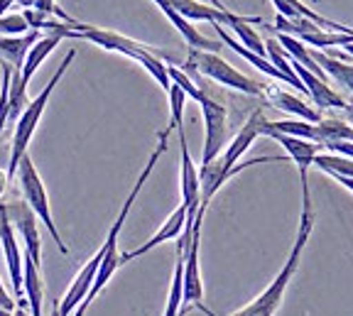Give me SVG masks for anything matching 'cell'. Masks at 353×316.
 <instances>
[{
    "mask_svg": "<svg viewBox=\"0 0 353 316\" xmlns=\"http://www.w3.org/2000/svg\"><path fill=\"white\" fill-rule=\"evenodd\" d=\"M54 3H57V0H54Z\"/></svg>",
    "mask_w": 353,
    "mask_h": 316,
    "instance_id": "obj_34",
    "label": "cell"
},
{
    "mask_svg": "<svg viewBox=\"0 0 353 316\" xmlns=\"http://www.w3.org/2000/svg\"><path fill=\"white\" fill-rule=\"evenodd\" d=\"M8 182H10V177H8V169H6V167H0V199H3V194H6Z\"/></svg>",
    "mask_w": 353,
    "mask_h": 316,
    "instance_id": "obj_25",
    "label": "cell"
},
{
    "mask_svg": "<svg viewBox=\"0 0 353 316\" xmlns=\"http://www.w3.org/2000/svg\"><path fill=\"white\" fill-rule=\"evenodd\" d=\"M179 133V150H182V167H179V187H182V206L187 209V218H194L199 211V201H201V187H199V167L194 165L192 155H189V145L184 128L176 130Z\"/></svg>",
    "mask_w": 353,
    "mask_h": 316,
    "instance_id": "obj_10",
    "label": "cell"
},
{
    "mask_svg": "<svg viewBox=\"0 0 353 316\" xmlns=\"http://www.w3.org/2000/svg\"><path fill=\"white\" fill-rule=\"evenodd\" d=\"M88 306H91V299H83L81 304L77 306V311H74L72 316H83V314H86V309H88Z\"/></svg>",
    "mask_w": 353,
    "mask_h": 316,
    "instance_id": "obj_26",
    "label": "cell"
},
{
    "mask_svg": "<svg viewBox=\"0 0 353 316\" xmlns=\"http://www.w3.org/2000/svg\"><path fill=\"white\" fill-rule=\"evenodd\" d=\"M6 216V204H0V218Z\"/></svg>",
    "mask_w": 353,
    "mask_h": 316,
    "instance_id": "obj_33",
    "label": "cell"
},
{
    "mask_svg": "<svg viewBox=\"0 0 353 316\" xmlns=\"http://www.w3.org/2000/svg\"><path fill=\"white\" fill-rule=\"evenodd\" d=\"M0 309H6V311H15L17 309V302L12 299V294L8 292L3 282H0Z\"/></svg>",
    "mask_w": 353,
    "mask_h": 316,
    "instance_id": "obj_23",
    "label": "cell"
},
{
    "mask_svg": "<svg viewBox=\"0 0 353 316\" xmlns=\"http://www.w3.org/2000/svg\"><path fill=\"white\" fill-rule=\"evenodd\" d=\"M74 59H77V50H69L64 59H61V64L57 67L54 76H52L50 83L42 89V94L34 96V98L25 105V111L20 113V118L15 120V130H12V138H10V160H8V177L10 179L15 177V169H17V165H20V160L28 155V147H30V143H32V135H34V130H37L39 120H42L44 108H47V103H50L52 94H54V89H57V83L61 81L66 69L72 67Z\"/></svg>",
    "mask_w": 353,
    "mask_h": 316,
    "instance_id": "obj_3",
    "label": "cell"
},
{
    "mask_svg": "<svg viewBox=\"0 0 353 316\" xmlns=\"http://www.w3.org/2000/svg\"><path fill=\"white\" fill-rule=\"evenodd\" d=\"M167 76H170V83H176V86H179V89L187 94V98H194L196 103L201 101L204 91H201V86H199V83L194 81V78L189 76L184 69L174 67V64H167Z\"/></svg>",
    "mask_w": 353,
    "mask_h": 316,
    "instance_id": "obj_21",
    "label": "cell"
},
{
    "mask_svg": "<svg viewBox=\"0 0 353 316\" xmlns=\"http://www.w3.org/2000/svg\"><path fill=\"white\" fill-rule=\"evenodd\" d=\"M343 50H346V54H351V56H353V42H351V45L343 47Z\"/></svg>",
    "mask_w": 353,
    "mask_h": 316,
    "instance_id": "obj_32",
    "label": "cell"
},
{
    "mask_svg": "<svg viewBox=\"0 0 353 316\" xmlns=\"http://www.w3.org/2000/svg\"><path fill=\"white\" fill-rule=\"evenodd\" d=\"M42 34L37 30H30L28 34H20V37H0V59L10 64L15 72L22 69V61L28 56V52L32 50V45Z\"/></svg>",
    "mask_w": 353,
    "mask_h": 316,
    "instance_id": "obj_18",
    "label": "cell"
},
{
    "mask_svg": "<svg viewBox=\"0 0 353 316\" xmlns=\"http://www.w3.org/2000/svg\"><path fill=\"white\" fill-rule=\"evenodd\" d=\"M0 245H3V255L8 262V272H10L12 280V294H15V302L20 309L28 306V299H22V250L17 245L15 231H12L10 221L6 216L0 218Z\"/></svg>",
    "mask_w": 353,
    "mask_h": 316,
    "instance_id": "obj_12",
    "label": "cell"
},
{
    "mask_svg": "<svg viewBox=\"0 0 353 316\" xmlns=\"http://www.w3.org/2000/svg\"><path fill=\"white\" fill-rule=\"evenodd\" d=\"M314 223H316V216H314V209H312V191H302V216H299V226H297V238H294V245L290 250V255H287L285 265L282 270L275 275L268 289H265L260 297H255L248 306H243L241 311L231 316H275L277 309L282 306V299H285V292L292 282L294 272H297L299 262H302V253L309 243V235L314 231Z\"/></svg>",
    "mask_w": 353,
    "mask_h": 316,
    "instance_id": "obj_2",
    "label": "cell"
},
{
    "mask_svg": "<svg viewBox=\"0 0 353 316\" xmlns=\"http://www.w3.org/2000/svg\"><path fill=\"white\" fill-rule=\"evenodd\" d=\"M268 138L277 140V143L285 147L287 157L297 165L299 172V182H302V191H309V167L314 165V157L321 152V145L309 143V140H299V138H290V135H280V133H265Z\"/></svg>",
    "mask_w": 353,
    "mask_h": 316,
    "instance_id": "obj_11",
    "label": "cell"
},
{
    "mask_svg": "<svg viewBox=\"0 0 353 316\" xmlns=\"http://www.w3.org/2000/svg\"><path fill=\"white\" fill-rule=\"evenodd\" d=\"M69 37L72 39H86V42L99 45L101 50H105V52H116V54H123V56H128V59H135L138 64L145 54H157L160 59L162 56H167L165 52L143 45V42H138V39H130L121 32H113V30L91 28V25H83V23L74 25V28L69 30Z\"/></svg>",
    "mask_w": 353,
    "mask_h": 316,
    "instance_id": "obj_7",
    "label": "cell"
},
{
    "mask_svg": "<svg viewBox=\"0 0 353 316\" xmlns=\"http://www.w3.org/2000/svg\"><path fill=\"white\" fill-rule=\"evenodd\" d=\"M336 182H339V184H343V187H346L348 191H351V194H353V179H346V177H336Z\"/></svg>",
    "mask_w": 353,
    "mask_h": 316,
    "instance_id": "obj_28",
    "label": "cell"
},
{
    "mask_svg": "<svg viewBox=\"0 0 353 316\" xmlns=\"http://www.w3.org/2000/svg\"><path fill=\"white\" fill-rule=\"evenodd\" d=\"M22 294H28V306L32 316L42 314V302H44V284H42V272L39 265L32 262L30 255H22Z\"/></svg>",
    "mask_w": 353,
    "mask_h": 316,
    "instance_id": "obj_17",
    "label": "cell"
},
{
    "mask_svg": "<svg viewBox=\"0 0 353 316\" xmlns=\"http://www.w3.org/2000/svg\"><path fill=\"white\" fill-rule=\"evenodd\" d=\"M265 96L275 105L277 111H285L290 116H294L297 120H307V123H319L321 116L316 108H312L309 103H304L302 98H297L294 94H287L282 89H270V86H265Z\"/></svg>",
    "mask_w": 353,
    "mask_h": 316,
    "instance_id": "obj_16",
    "label": "cell"
},
{
    "mask_svg": "<svg viewBox=\"0 0 353 316\" xmlns=\"http://www.w3.org/2000/svg\"><path fill=\"white\" fill-rule=\"evenodd\" d=\"M167 101H170V130L184 128V105H187V94L176 83H170L167 89Z\"/></svg>",
    "mask_w": 353,
    "mask_h": 316,
    "instance_id": "obj_20",
    "label": "cell"
},
{
    "mask_svg": "<svg viewBox=\"0 0 353 316\" xmlns=\"http://www.w3.org/2000/svg\"><path fill=\"white\" fill-rule=\"evenodd\" d=\"M50 316H61L59 314V302H54V304H52V314Z\"/></svg>",
    "mask_w": 353,
    "mask_h": 316,
    "instance_id": "obj_30",
    "label": "cell"
},
{
    "mask_svg": "<svg viewBox=\"0 0 353 316\" xmlns=\"http://www.w3.org/2000/svg\"><path fill=\"white\" fill-rule=\"evenodd\" d=\"M184 69L194 74H201V76L211 78V81L221 83V86H228L233 91H241V94L248 96H265V83L255 81V78L245 76L243 72H238L236 67H231L223 56L214 54V52H189V59L184 64Z\"/></svg>",
    "mask_w": 353,
    "mask_h": 316,
    "instance_id": "obj_4",
    "label": "cell"
},
{
    "mask_svg": "<svg viewBox=\"0 0 353 316\" xmlns=\"http://www.w3.org/2000/svg\"><path fill=\"white\" fill-rule=\"evenodd\" d=\"M6 160H10V138H8V133H3L0 135V165Z\"/></svg>",
    "mask_w": 353,
    "mask_h": 316,
    "instance_id": "obj_24",
    "label": "cell"
},
{
    "mask_svg": "<svg viewBox=\"0 0 353 316\" xmlns=\"http://www.w3.org/2000/svg\"><path fill=\"white\" fill-rule=\"evenodd\" d=\"M184 223H187V209L179 204L170 213V218H167V221L160 226V231H157V233H154L152 238L148 240V243H143L140 248H135V250H125V253H121V265H125V262H130V260H135V257L145 255V253L154 250L157 245L167 243V240H176L179 235H182Z\"/></svg>",
    "mask_w": 353,
    "mask_h": 316,
    "instance_id": "obj_13",
    "label": "cell"
},
{
    "mask_svg": "<svg viewBox=\"0 0 353 316\" xmlns=\"http://www.w3.org/2000/svg\"><path fill=\"white\" fill-rule=\"evenodd\" d=\"M10 78H12V67L3 61V81H0V135L6 133V125L10 120Z\"/></svg>",
    "mask_w": 353,
    "mask_h": 316,
    "instance_id": "obj_22",
    "label": "cell"
},
{
    "mask_svg": "<svg viewBox=\"0 0 353 316\" xmlns=\"http://www.w3.org/2000/svg\"><path fill=\"white\" fill-rule=\"evenodd\" d=\"M209 6L219 8V10H223V8H226V6H221V0H209Z\"/></svg>",
    "mask_w": 353,
    "mask_h": 316,
    "instance_id": "obj_31",
    "label": "cell"
},
{
    "mask_svg": "<svg viewBox=\"0 0 353 316\" xmlns=\"http://www.w3.org/2000/svg\"><path fill=\"white\" fill-rule=\"evenodd\" d=\"M170 133H172V130H170V128H165L160 135H157V147H154L152 155H150L148 165H145V169L140 172L138 182L132 184V189H130V194H128V199L123 201L121 211H118V216H116V221H113V226H110V231H108V235H105L103 245H101V248L96 250V255L91 257V260H88L86 265L81 267V272H79L77 277H74V282H72V287H69V292H66L64 297H61V302H59V314H61V316H72L74 311H77V306L81 304V302L88 297V289H91V284H94L96 270H99L101 260H103L105 255H110V253H118V235H121L123 226H125L128 213H130L132 204H135L138 194L143 191L145 182H148L150 174H152L154 165L160 162V157H162V155H165V150H167V140H170Z\"/></svg>",
    "mask_w": 353,
    "mask_h": 316,
    "instance_id": "obj_1",
    "label": "cell"
},
{
    "mask_svg": "<svg viewBox=\"0 0 353 316\" xmlns=\"http://www.w3.org/2000/svg\"><path fill=\"white\" fill-rule=\"evenodd\" d=\"M204 91V89H201ZM201 113H204V125H206V135H204V150H201V165H209L216 157L223 152L226 147V135H228V108L221 101L211 98L204 91L201 101Z\"/></svg>",
    "mask_w": 353,
    "mask_h": 316,
    "instance_id": "obj_8",
    "label": "cell"
},
{
    "mask_svg": "<svg viewBox=\"0 0 353 316\" xmlns=\"http://www.w3.org/2000/svg\"><path fill=\"white\" fill-rule=\"evenodd\" d=\"M309 54L319 64V69L326 74V78H334V81L341 83L343 89H348L353 94V64H346L343 59H336V56L319 50H309Z\"/></svg>",
    "mask_w": 353,
    "mask_h": 316,
    "instance_id": "obj_19",
    "label": "cell"
},
{
    "mask_svg": "<svg viewBox=\"0 0 353 316\" xmlns=\"http://www.w3.org/2000/svg\"><path fill=\"white\" fill-rule=\"evenodd\" d=\"M290 64H292L294 76L302 81L307 96L316 103V108H341V111L346 108V101H343L336 91L331 89L329 81H321L319 76H314L312 72H307V69H304L302 64H297L292 56H290Z\"/></svg>",
    "mask_w": 353,
    "mask_h": 316,
    "instance_id": "obj_14",
    "label": "cell"
},
{
    "mask_svg": "<svg viewBox=\"0 0 353 316\" xmlns=\"http://www.w3.org/2000/svg\"><path fill=\"white\" fill-rule=\"evenodd\" d=\"M170 6L174 8L184 20L189 23H211V25H231L236 20V12H231L228 8L219 10L214 6L199 3V0H170Z\"/></svg>",
    "mask_w": 353,
    "mask_h": 316,
    "instance_id": "obj_15",
    "label": "cell"
},
{
    "mask_svg": "<svg viewBox=\"0 0 353 316\" xmlns=\"http://www.w3.org/2000/svg\"><path fill=\"white\" fill-rule=\"evenodd\" d=\"M204 213H206V209L196 211V216H194V226H192V238H189V245H187V250H184L182 309L199 306L204 314L216 316L204 306V282H201V267H199V248H201V223H204Z\"/></svg>",
    "mask_w": 353,
    "mask_h": 316,
    "instance_id": "obj_6",
    "label": "cell"
},
{
    "mask_svg": "<svg viewBox=\"0 0 353 316\" xmlns=\"http://www.w3.org/2000/svg\"><path fill=\"white\" fill-rule=\"evenodd\" d=\"M6 218L10 221V226H15L20 231L22 240H25V255H30L32 262H37L42 267V240H39L32 209L25 201H10V204H6Z\"/></svg>",
    "mask_w": 353,
    "mask_h": 316,
    "instance_id": "obj_9",
    "label": "cell"
},
{
    "mask_svg": "<svg viewBox=\"0 0 353 316\" xmlns=\"http://www.w3.org/2000/svg\"><path fill=\"white\" fill-rule=\"evenodd\" d=\"M15 177H17V182H20L22 199H25V204L32 209L34 216H37L39 221L44 223V228H47V231L52 233V238H54V245L59 248L61 255H66L69 250H66L64 238H61L59 231H57V223H54V218H52V209H50V196H47L44 182L39 179L37 167H34L32 157H30V155L22 157L20 165H17V169H15Z\"/></svg>",
    "mask_w": 353,
    "mask_h": 316,
    "instance_id": "obj_5",
    "label": "cell"
},
{
    "mask_svg": "<svg viewBox=\"0 0 353 316\" xmlns=\"http://www.w3.org/2000/svg\"><path fill=\"white\" fill-rule=\"evenodd\" d=\"M12 316H32V314H28V311H25V309H20V306H17V309L12 311Z\"/></svg>",
    "mask_w": 353,
    "mask_h": 316,
    "instance_id": "obj_29",
    "label": "cell"
},
{
    "mask_svg": "<svg viewBox=\"0 0 353 316\" xmlns=\"http://www.w3.org/2000/svg\"><path fill=\"white\" fill-rule=\"evenodd\" d=\"M15 6V0H0V15H6L10 12V8Z\"/></svg>",
    "mask_w": 353,
    "mask_h": 316,
    "instance_id": "obj_27",
    "label": "cell"
}]
</instances>
